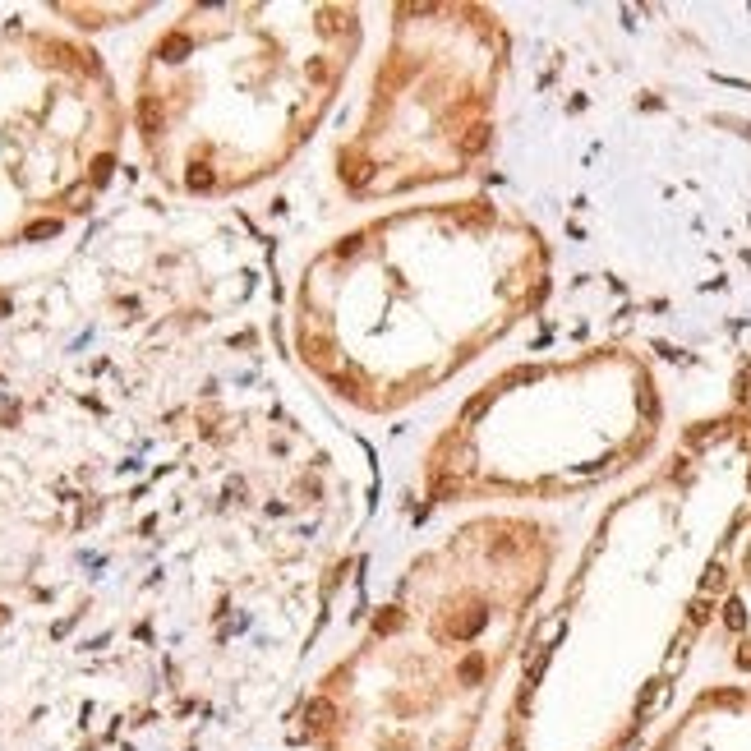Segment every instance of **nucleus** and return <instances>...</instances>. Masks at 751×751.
<instances>
[{"label":"nucleus","mask_w":751,"mask_h":751,"mask_svg":"<svg viewBox=\"0 0 751 751\" xmlns=\"http://www.w3.org/2000/svg\"><path fill=\"white\" fill-rule=\"evenodd\" d=\"M549 295V244L517 208L461 199L378 212L323 249L295 355L360 415H401L461 378Z\"/></svg>","instance_id":"1"},{"label":"nucleus","mask_w":751,"mask_h":751,"mask_svg":"<svg viewBox=\"0 0 751 751\" xmlns=\"http://www.w3.org/2000/svg\"><path fill=\"white\" fill-rule=\"evenodd\" d=\"M553 567V531L470 512L401 567L351 659L304 706L328 751H470Z\"/></svg>","instance_id":"2"},{"label":"nucleus","mask_w":751,"mask_h":751,"mask_svg":"<svg viewBox=\"0 0 751 751\" xmlns=\"http://www.w3.org/2000/svg\"><path fill=\"white\" fill-rule=\"evenodd\" d=\"M507 28L475 0H406L387 10L365 101L332 176L346 199L387 203L470 180L498 139Z\"/></svg>","instance_id":"3"}]
</instances>
